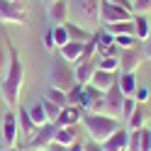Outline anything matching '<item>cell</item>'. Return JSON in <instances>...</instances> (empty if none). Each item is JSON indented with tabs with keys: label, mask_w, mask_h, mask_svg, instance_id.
Here are the masks:
<instances>
[{
	"label": "cell",
	"mask_w": 151,
	"mask_h": 151,
	"mask_svg": "<svg viewBox=\"0 0 151 151\" xmlns=\"http://www.w3.org/2000/svg\"><path fill=\"white\" fill-rule=\"evenodd\" d=\"M22 86H24V63L20 59V54H17V49L10 46V66H7V73H5L3 83H0V95H3L5 105L10 110L20 102Z\"/></svg>",
	"instance_id": "obj_1"
},
{
	"label": "cell",
	"mask_w": 151,
	"mask_h": 151,
	"mask_svg": "<svg viewBox=\"0 0 151 151\" xmlns=\"http://www.w3.org/2000/svg\"><path fill=\"white\" fill-rule=\"evenodd\" d=\"M81 122H83V127H86V132L90 134V139H93V141H98V144H102L107 137H112V134H115V132L122 127L115 117L95 115V112H86Z\"/></svg>",
	"instance_id": "obj_2"
},
{
	"label": "cell",
	"mask_w": 151,
	"mask_h": 151,
	"mask_svg": "<svg viewBox=\"0 0 151 151\" xmlns=\"http://www.w3.org/2000/svg\"><path fill=\"white\" fill-rule=\"evenodd\" d=\"M76 86V71H73V63L63 61L61 56L56 61H51L49 66V88H59L63 93H68Z\"/></svg>",
	"instance_id": "obj_3"
},
{
	"label": "cell",
	"mask_w": 151,
	"mask_h": 151,
	"mask_svg": "<svg viewBox=\"0 0 151 151\" xmlns=\"http://www.w3.org/2000/svg\"><path fill=\"white\" fill-rule=\"evenodd\" d=\"M122 102H124V95H122L119 86L110 88L105 95H102V100H98L95 105H93L90 112H95V115H105V117H117L119 110H122Z\"/></svg>",
	"instance_id": "obj_4"
},
{
	"label": "cell",
	"mask_w": 151,
	"mask_h": 151,
	"mask_svg": "<svg viewBox=\"0 0 151 151\" xmlns=\"http://www.w3.org/2000/svg\"><path fill=\"white\" fill-rule=\"evenodd\" d=\"M0 22H7V24H24V22H27V7H24L22 3L0 0Z\"/></svg>",
	"instance_id": "obj_5"
},
{
	"label": "cell",
	"mask_w": 151,
	"mask_h": 151,
	"mask_svg": "<svg viewBox=\"0 0 151 151\" xmlns=\"http://www.w3.org/2000/svg\"><path fill=\"white\" fill-rule=\"evenodd\" d=\"M132 17H134L132 10H124V7H119V5H112V3H107V0L100 3V22L102 24L127 22V20H132Z\"/></svg>",
	"instance_id": "obj_6"
},
{
	"label": "cell",
	"mask_w": 151,
	"mask_h": 151,
	"mask_svg": "<svg viewBox=\"0 0 151 151\" xmlns=\"http://www.w3.org/2000/svg\"><path fill=\"white\" fill-rule=\"evenodd\" d=\"M141 61H144V54H141L139 46H132V49H122L119 51V73H137Z\"/></svg>",
	"instance_id": "obj_7"
},
{
	"label": "cell",
	"mask_w": 151,
	"mask_h": 151,
	"mask_svg": "<svg viewBox=\"0 0 151 151\" xmlns=\"http://www.w3.org/2000/svg\"><path fill=\"white\" fill-rule=\"evenodd\" d=\"M54 134H56V124L54 122H46V124L37 127L34 137L27 141V146H29V151H37V149H46L54 141Z\"/></svg>",
	"instance_id": "obj_8"
},
{
	"label": "cell",
	"mask_w": 151,
	"mask_h": 151,
	"mask_svg": "<svg viewBox=\"0 0 151 151\" xmlns=\"http://www.w3.org/2000/svg\"><path fill=\"white\" fill-rule=\"evenodd\" d=\"M0 137H3L5 146H15L17 144V115L12 110L3 112V127H0Z\"/></svg>",
	"instance_id": "obj_9"
},
{
	"label": "cell",
	"mask_w": 151,
	"mask_h": 151,
	"mask_svg": "<svg viewBox=\"0 0 151 151\" xmlns=\"http://www.w3.org/2000/svg\"><path fill=\"white\" fill-rule=\"evenodd\" d=\"M100 3L102 0H76V12L86 22H98L100 20Z\"/></svg>",
	"instance_id": "obj_10"
},
{
	"label": "cell",
	"mask_w": 151,
	"mask_h": 151,
	"mask_svg": "<svg viewBox=\"0 0 151 151\" xmlns=\"http://www.w3.org/2000/svg\"><path fill=\"white\" fill-rule=\"evenodd\" d=\"M73 71H76V86H88V83L93 81V76H95V71H98V59L76 63Z\"/></svg>",
	"instance_id": "obj_11"
},
{
	"label": "cell",
	"mask_w": 151,
	"mask_h": 151,
	"mask_svg": "<svg viewBox=\"0 0 151 151\" xmlns=\"http://www.w3.org/2000/svg\"><path fill=\"white\" fill-rule=\"evenodd\" d=\"M102 151H127V146H129V129H117L112 137H107L105 141H102Z\"/></svg>",
	"instance_id": "obj_12"
},
{
	"label": "cell",
	"mask_w": 151,
	"mask_h": 151,
	"mask_svg": "<svg viewBox=\"0 0 151 151\" xmlns=\"http://www.w3.org/2000/svg\"><path fill=\"white\" fill-rule=\"evenodd\" d=\"M117 78H119V73H112V71H95V76H93V81L88 83V86H93L95 90L100 93H107L110 88H115L117 86Z\"/></svg>",
	"instance_id": "obj_13"
},
{
	"label": "cell",
	"mask_w": 151,
	"mask_h": 151,
	"mask_svg": "<svg viewBox=\"0 0 151 151\" xmlns=\"http://www.w3.org/2000/svg\"><path fill=\"white\" fill-rule=\"evenodd\" d=\"M83 112L81 107H73V105H66L61 112H59V117H56V122L54 124L56 127H78V122L83 119Z\"/></svg>",
	"instance_id": "obj_14"
},
{
	"label": "cell",
	"mask_w": 151,
	"mask_h": 151,
	"mask_svg": "<svg viewBox=\"0 0 151 151\" xmlns=\"http://www.w3.org/2000/svg\"><path fill=\"white\" fill-rule=\"evenodd\" d=\"M34 132H37V124L32 122L29 112H27V110H20V115H17V137H24L27 141H29V139L34 137Z\"/></svg>",
	"instance_id": "obj_15"
},
{
	"label": "cell",
	"mask_w": 151,
	"mask_h": 151,
	"mask_svg": "<svg viewBox=\"0 0 151 151\" xmlns=\"http://www.w3.org/2000/svg\"><path fill=\"white\" fill-rule=\"evenodd\" d=\"M68 10H71L68 0H56V3L49 5V20H54V24L68 22Z\"/></svg>",
	"instance_id": "obj_16"
},
{
	"label": "cell",
	"mask_w": 151,
	"mask_h": 151,
	"mask_svg": "<svg viewBox=\"0 0 151 151\" xmlns=\"http://www.w3.org/2000/svg\"><path fill=\"white\" fill-rule=\"evenodd\" d=\"M102 95H105V93L95 90L93 86H83V93H81V102H78V107H81L83 112H90V110H93V105H95L98 100H102Z\"/></svg>",
	"instance_id": "obj_17"
},
{
	"label": "cell",
	"mask_w": 151,
	"mask_h": 151,
	"mask_svg": "<svg viewBox=\"0 0 151 151\" xmlns=\"http://www.w3.org/2000/svg\"><path fill=\"white\" fill-rule=\"evenodd\" d=\"M81 54H83V42H68V44H63L59 49V56L63 61L73 63V66L81 61Z\"/></svg>",
	"instance_id": "obj_18"
},
{
	"label": "cell",
	"mask_w": 151,
	"mask_h": 151,
	"mask_svg": "<svg viewBox=\"0 0 151 151\" xmlns=\"http://www.w3.org/2000/svg\"><path fill=\"white\" fill-rule=\"evenodd\" d=\"M117 86L122 90V95L124 98H134V93H137V73H119V78H117Z\"/></svg>",
	"instance_id": "obj_19"
},
{
	"label": "cell",
	"mask_w": 151,
	"mask_h": 151,
	"mask_svg": "<svg viewBox=\"0 0 151 151\" xmlns=\"http://www.w3.org/2000/svg\"><path fill=\"white\" fill-rule=\"evenodd\" d=\"M54 141L61 146H71L73 141H78V127H56Z\"/></svg>",
	"instance_id": "obj_20"
},
{
	"label": "cell",
	"mask_w": 151,
	"mask_h": 151,
	"mask_svg": "<svg viewBox=\"0 0 151 151\" xmlns=\"http://www.w3.org/2000/svg\"><path fill=\"white\" fill-rule=\"evenodd\" d=\"M63 24H66V29H68L71 42H83V44H86L88 39H93V32L86 29L83 24H73V22H63Z\"/></svg>",
	"instance_id": "obj_21"
},
{
	"label": "cell",
	"mask_w": 151,
	"mask_h": 151,
	"mask_svg": "<svg viewBox=\"0 0 151 151\" xmlns=\"http://www.w3.org/2000/svg\"><path fill=\"white\" fill-rule=\"evenodd\" d=\"M132 22H134V37H137V42H144V39H149L151 27H149L146 15H134V17H132Z\"/></svg>",
	"instance_id": "obj_22"
},
{
	"label": "cell",
	"mask_w": 151,
	"mask_h": 151,
	"mask_svg": "<svg viewBox=\"0 0 151 151\" xmlns=\"http://www.w3.org/2000/svg\"><path fill=\"white\" fill-rule=\"evenodd\" d=\"M10 46L12 44H7L5 42V34L0 32V83H3L5 73H7V66H10Z\"/></svg>",
	"instance_id": "obj_23"
},
{
	"label": "cell",
	"mask_w": 151,
	"mask_h": 151,
	"mask_svg": "<svg viewBox=\"0 0 151 151\" xmlns=\"http://www.w3.org/2000/svg\"><path fill=\"white\" fill-rule=\"evenodd\" d=\"M27 112H29V117H32V122L37 127H42V124H46V112H44V105H42V100H37V102H32L29 107H27Z\"/></svg>",
	"instance_id": "obj_24"
},
{
	"label": "cell",
	"mask_w": 151,
	"mask_h": 151,
	"mask_svg": "<svg viewBox=\"0 0 151 151\" xmlns=\"http://www.w3.org/2000/svg\"><path fill=\"white\" fill-rule=\"evenodd\" d=\"M105 32H110L112 37H117V34H134V22H132V20H127V22L105 24Z\"/></svg>",
	"instance_id": "obj_25"
},
{
	"label": "cell",
	"mask_w": 151,
	"mask_h": 151,
	"mask_svg": "<svg viewBox=\"0 0 151 151\" xmlns=\"http://www.w3.org/2000/svg\"><path fill=\"white\" fill-rule=\"evenodd\" d=\"M98 68L119 73V56H98Z\"/></svg>",
	"instance_id": "obj_26"
},
{
	"label": "cell",
	"mask_w": 151,
	"mask_h": 151,
	"mask_svg": "<svg viewBox=\"0 0 151 151\" xmlns=\"http://www.w3.org/2000/svg\"><path fill=\"white\" fill-rule=\"evenodd\" d=\"M144 124H146V115H144V110H141V107H137L134 112H132V117L127 119V129H129V132L144 129Z\"/></svg>",
	"instance_id": "obj_27"
},
{
	"label": "cell",
	"mask_w": 151,
	"mask_h": 151,
	"mask_svg": "<svg viewBox=\"0 0 151 151\" xmlns=\"http://www.w3.org/2000/svg\"><path fill=\"white\" fill-rule=\"evenodd\" d=\"M44 98H46V100H51L54 105H59L61 110H63L66 105H68V98H66V93H63V90H59V88H49Z\"/></svg>",
	"instance_id": "obj_28"
},
{
	"label": "cell",
	"mask_w": 151,
	"mask_h": 151,
	"mask_svg": "<svg viewBox=\"0 0 151 151\" xmlns=\"http://www.w3.org/2000/svg\"><path fill=\"white\" fill-rule=\"evenodd\" d=\"M51 32H54V44H56V49H61L63 44H68V42H71V37H68V29H66V24H56Z\"/></svg>",
	"instance_id": "obj_29"
},
{
	"label": "cell",
	"mask_w": 151,
	"mask_h": 151,
	"mask_svg": "<svg viewBox=\"0 0 151 151\" xmlns=\"http://www.w3.org/2000/svg\"><path fill=\"white\" fill-rule=\"evenodd\" d=\"M115 46L122 51V49H132V46H139V42H137V37H134V34H117V37H115Z\"/></svg>",
	"instance_id": "obj_30"
},
{
	"label": "cell",
	"mask_w": 151,
	"mask_h": 151,
	"mask_svg": "<svg viewBox=\"0 0 151 151\" xmlns=\"http://www.w3.org/2000/svg\"><path fill=\"white\" fill-rule=\"evenodd\" d=\"M39 100H42V105H44L46 119H49V122H56V117H59L61 107H59V105H54V102H51V100H46V98H39Z\"/></svg>",
	"instance_id": "obj_31"
},
{
	"label": "cell",
	"mask_w": 151,
	"mask_h": 151,
	"mask_svg": "<svg viewBox=\"0 0 151 151\" xmlns=\"http://www.w3.org/2000/svg\"><path fill=\"white\" fill-rule=\"evenodd\" d=\"M132 12L134 15H149L151 12V0H132Z\"/></svg>",
	"instance_id": "obj_32"
},
{
	"label": "cell",
	"mask_w": 151,
	"mask_h": 151,
	"mask_svg": "<svg viewBox=\"0 0 151 151\" xmlns=\"http://www.w3.org/2000/svg\"><path fill=\"white\" fill-rule=\"evenodd\" d=\"M134 110H137V100H134V98H124V102H122V110H119V115L124 117V119H129Z\"/></svg>",
	"instance_id": "obj_33"
},
{
	"label": "cell",
	"mask_w": 151,
	"mask_h": 151,
	"mask_svg": "<svg viewBox=\"0 0 151 151\" xmlns=\"http://www.w3.org/2000/svg\"><path fill=\"white\" fill-rule=\"evenodd\" d=\"M81 93H83V86H73L68 93H66V98H68V105L78 107V102H81Z\"/></svg>",
	"instance_id": "obj_34"
},
{
	"label": "cell",
	"mask_w": 151,
	"mask_h": 151,
	"mask_svg": "<svg viewBox=\"0 0 151 151\" xmlns=\"http://www.w3.org/2000/svg\"><path fill=\"white\" fill-rule=\"evenodd\" d=\"M139 141H141V129L129 132V146H127V151H139Z\"/></svg>",
	"instance_id": "obj_35"
},
{
	"label": "cell",
	"mask_w": 151,
	"mask_h": 151,
	"mask_svg": "<svg viewBox=\"0 0 151 151\" xmlns=\"http://www.w3.org/2000/svg\"><path fill=\"white\" fill-rule=\"evenodd\" d=\"M139 151H151V132L141 129V141H139Z\"/></svg>",
	"instance_id": "obj_36"
},
{
	"label": "cell",
	"mask_w": 151,
	"mask_h": 151,
	"mask_svg": "<svg viewBox=\"0 0 151 151\" xmlns=\"http://www.w3.org/2000/svg\"><path fill=\"white\" fill-rule=\"evenodd\" d=\"M134 100L139 102V105L149 102V100H151V90H146V88H137V93H134Z\"/></svg>",
	"instance_id": "obj_37"
},
{
	"label": "cell",
	"mask_w": 151,
	"mask_h": 151,
	"mask_svg": "<svg viewBox=\"0 0 151 151\" xmlns=\"http://www.w3.org/2000/svg\"><path fill=\"white\" fill-rule=\"evenodd\" d=\"M44 49H46V51H54V49H56V44H54V32H51V29L44 34Z\"/></svg>",
	"instance_id": "obj_38"
},
{
	"label": "cell",
	"mask_w": 151,
	"mask_h": 151,
	"mask_svg": "<svg viewBox=\"0 0 151 151\" xmlns=\"http://www.w3.org/2000/svg\"><path fill=\"white\" fill-rule=\"evenodd\" d=\"M141 54H144V59L151 61V34H149V39L141 42Z\"/></svg>",
	"instance_id": "obj_39"
},
{
	"label": "cell",
	"mask_w": 151,
	"mask_h": 151,
	"mask_svg": "<svg viewBox=\"0 0 151 151\" xmlns=\"http://www.w3.org/2000/svg\"><path fill=\"white\" fill-rule=\"evenodd\" d=\"M107 3L119 5V7H124V10H132V0H107Z\"/></svg>",
	"instance_id": "obj_40"
},
{
	"label": "cell",
	"mask_w": 151,
	"mask_h": 151,
	"mask_svg": "<svg viewBox=\"0 0 151 151\" xmlns=\"http://www.w3.org/2000/svg\"><path fill=\"white\" fill-rule=\"evenodd\" d=\"M46 151H68V146H61V144H56V141H51V144L46 146Z\"/></svg>",
	"instance_id": "obj_41"
},
{
	"label": "cell",
	"mask_w": 151,
	"mask_h": 151,
	"mask_svg": "<svg viewBox=\"0 0 151 151\" xmlns=\"http://www.w3.org/2000/svg\"><path fill=\"white\" fill-rule=\"evenodd\" d=\"M68 151H86V144H83V141H73L68 146Z\"/></svg>",
	"instance_id": "obj_42"
},
{
	"label": "cell",
	"mask_w": 151,
	"mask_h": 151,
	"mask_svg": "<svg viewBox=\"0 0 151 151\" xmlns=\"http://www.w3.org/2000/svg\"><path fill=\"white\" fill-rule=\"evenodd\" d=\"M86 151H102V146L98 141H93V144H86Z\"/></svg>",
	"instance_id": "obj_43"
},
{
	"label": "cell",
	"mask_w": 151,
	"mask_h": 151,
	"mask_svg": "<svg viewBox=\"0 0 151 151\" xmlns=\"http://www.w3.org/2000/svg\"><path fill=\"white\" fill-rule=\"evenodd\" d=\"M0 151H24L22 146H5V149H0Z\"/></svg>",
	"instance_id": "obj_44"
},
{
	"label": "cell",
	"mask_w": 151,
	"mask_h": 151,
	"mask_svg": "<svg viewBox=\"0 0 151 151\" xmlns=\"http://www.w3.org/2000/svg\"><path fill=\"white\" fill-rule=\"evenodd\" d=\"M44 3H46V5H51V3H56V0H44Z\"/></svg>",
	"instance_id": "obj_45"
},
{
	"label": "cell",
	"mask_w": 151,
	"mask_h": 151,
	"mask_svg": "<svg viewBox=\"0 0 151 151\" xmlns=\"http://www.w3.org/2000/svg\"><path fill=\"white\" fill-rule=\"evenodd\" d=\"M0 127H3V112H0Z\"/></svg>",
	"instance_id": "obj_46"
},
{
	"label": "cell",
	"mask_w": 151,
	"mask_h": 151,
	"mask_svg": "<svg viewBox=\"0 0 151 151\" xmlns=\"http://www.w3.org/2000/svg\"><path fill=\"white\" fill-rule=\"evenodd\" d=\"M37 151H46V149H37Z\"/></svg>",
	"instance_id": "obj_47"
}]
</instances>
